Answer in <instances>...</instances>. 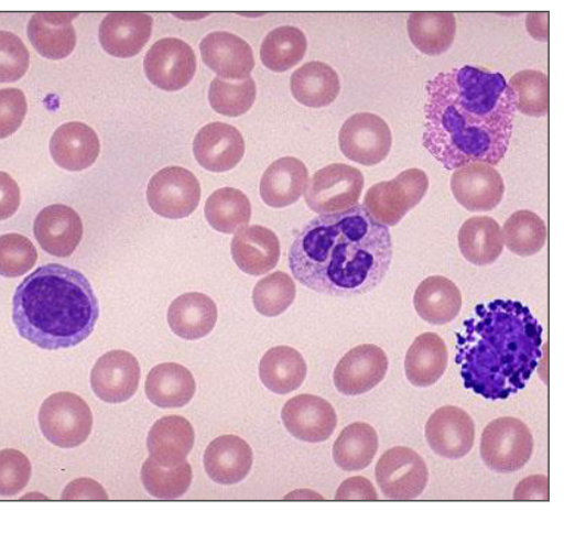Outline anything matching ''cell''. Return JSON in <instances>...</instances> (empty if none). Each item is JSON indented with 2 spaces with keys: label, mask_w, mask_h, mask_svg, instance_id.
<instances>
[{
  "label": "cell",
  "mask_w": 564,
  "mask_h": 544,
  "mask_svg": "<svg viewBox=\"0 0 564 544\" xmlns=\"http://www.w3.org/2000/svg\"><path fill=\"white\" fill-rule=\"evenodd\" d=\"M424 148L447 170L498 165L508 153L516 97L508 80L482 67L441 72L426 85Z\"/></svg>",
  "instance_id": "1"
},
{
  "label": "cell",
  "mask_w": 564,
  "mask_h": 544,
  "mask_svg": "<svg viewBox=\"0 0 564 544\" xmlns=\"http://www.w3.org/2000/svg\"><path fill=\"white\" fill-rule=\"evenodd\" d=\"M392 261L388 227L364 205L319 215L303 227L289 251V268L302 285L338 297L373 291Z\"/></svg>",
  "instance_id": "2"
},
{
  "label": "cell",
  "mask_w": 564,
  "mask_h": 544,
  "mask_svg": "<svg viewBox=\"0 0 564 544\" xmlns=\"http://www.w3.org/2000/svg\"><path fill=\"white\" fill-rule=\"evenodd\" d=\"M543 327L514 300L476 306L456 334V363L467 390L505 400L525 389L542 358Z\"/></svg>",
  "instance_id": "3"
},
{
  "label": "cell",
  "mask_w": 564,
  "mask_h": 544,
  "mask_svg": "<svg viewBox=\"0 0 564 544\" xmlns=\"http://www.w3.org/2000/svg\"><path fill=\"white\" fill-rule=\"evenodd\" d=\"M99 303L82 272L61 264L43 265L14 292L12 320L19 335L43 350L78 346L94 333Z\"/></svg>",
  "instance_id": "4"
},
{
  "label": "cell",
  "mask_w": 564,
  "mask_h": 544,
  "mask_svg": "<svg viewBox=\"0 0 564 544\" xmlns=\"http://www.w3.org/2000/svg\"><path fill=\"white\" fill-rule=\"evenodd\" d=\"M43 436L54 446L72 449L91 435L94 415L86 401L69 392L55 393L43 401L39 413Z\"/></svg>",
  "instance_id": "5"
},
{
  "label": "cell",
  "mask_w": 564,
  "mask_h": 544,
  "mask_svg": "<svg viewBox=\"0 0 564 544\" xmlns=\"http://www.w3.org/2000/svg\"><path fill=\"white\" fill-rule=\"evenodd\" d=\"M429 186L430 181L423 170H404L394 179L371 186L364 206L376 221L397 226L410 210L422 203Z\"/></svg>",
  "instance_id": "6"
},
{
  "label": "cell",
  "mask_w": 564,
  "mask_h": 544,
  "mask_svg": "<svg viewBox=\"0 0 564 544\" xmlns=\"http://www.w3.org/2000/svg\"><path fill=\"white\" fill-rule=\"evenodd\" d=\"M533 454V437L529 426L517 418L503 417L490 422L481 437L485 465L500 475L523 469Z\"/></svg>",
  "instance_id": "7"
},
{
  "label": "cell",
  "mask_w": 564,
  "mask_h": 544,
  "mask_svg": "<svg viewBox=\"0 0 564 544\" xmlns=\"http://www.w3.org/2000/svg\"><path fill=\"white\" fill-rule=\"evenodd\" d=\"M365 188L361 172L346 164H332L316 171L306 191V204L319 214L338 213L358 205Z\"/></svg>",
  "instance_id": "8"
},
{
  "label": "cell",
  "mask_w": 564,
  "mask_h": 544,
  "mask_svg": "<svg viewBox=\"0 0 564 544\" xmlns=\"http://www.w3.org/2000/svg\"><path fill=\"white\" fill-rule=\"evenodd\" d=\"M375 472L383 496L392 500L421 497L430 479L424 458L408 447L387 450L376 465Z\"/></svg>",
  "instance_id": "9"
},
{
  "label": "cell",
  "mask_w": 564,
  "mask_h": 544,
  "mask_svg": "<svg viewBox=\"0 0 564 544\" xmlns=\"http://www.w3.org/2000/svg\"><path fill=\"white\" fill-rule=\"evenodd\" d=\"M148 200L159 217L185 219L199 205L200 185L192 171L180 166L165 167L150 181Z\"/></svg>",
  "instance_id": "10"
},
{
  "label": "cell",
  "mask_w": 564,
  "mask_h": 544,
  "mask_svg": "<svg viewBox=\"0 0 564 544\" xmlns=\"http://www.w3.org/2000/svg\"><path fill=\"white\" fill-rule=\"evenodd\" d=\"M392 145V131L379 115L355 113L340 129L339 146L343 154L360 165L373 166L382 163Z\"/></svg>",
  "instance_id": "11"
},
{
  "label": "cell",
  "mask_w": 564,
  "mask_h": 544,
  "mask_svg": "<svg viewBox=\"0 0 564 544\" xmlns=\"http://www.w3.org/2000/svg\"><path fill=\"white\" fill-rule=\"evenodd\" d=\"M148 79L164 91L184 89L195 77L196 55L183 40L166 37L151 47L143 61Z\"/></svg>",
  "instance_id": "12"
},
{
  "label": "cell",
  "mask_w": 564,
  "mask_h": 544,
  "mask_svg": "<svg viewBox=\"0 0 564 544\" xmlns=\"http://www.w3.org/2000/svg\"><path fill=\"white\" fill-rule=\"evenodd\" d=\"M389 367L387 353L373 344H364L347 352L335 369L334 381L346 396L366 394L386 378Z\"/></svg>",
  "instance_id": "13"
},
{
  "label": "cell",
  "mask_w": 564,
  "mask_h": 544,
  "mask_svg": "<svg viewBox=\"0 0 564 544\" xmlns=\"http://www.w3.org/2000/svg\"><path fill=\"white\" fill-rule=\"evenodd\" d=\"M141 369L137 357L124 350L109 351L91 371L94 393L108 404L126 403L138 392Z\"/></svg>",
  "instance_id": "14"
},
{
  "label": "cell",
  "mask_w": 564,
  "mask_h": 544,
  "mask_svg": "<svg viewBox=\"0 0 564 544\" xmlns=\"http://www.w3.org/2000/svg\"><path fill=\"white\" fill-rule=\"evenodd\" d=\"M282 421L289 434L306 443L327 440L338 424L334 406L327 400L312 394H301L286 401Z\"/></svg>",
  "instance_id": "15"
},
{
  "label": "cell",
  "mask_w": 564,
  "mask_h": 544,
  "mask_svg": "<svg viewBox=\"0 0 564 544\" xmlns=\"http://www.w3.org/2000/svg\"><path fill=\"white\" fill-rule=\"evenodd\" d=\"M429 447L438 456L459 460L475 443V423L469 413L457 406H444L433 412L425 426Z\"/></svg>",
  "instance_id": "16"
},
{
  "label": "cell",
  "mask_w": 564,
  "mask_h": 544,
  "mask_svg": "<svg viewBox=\"0 0 564 544\" xmlns=\"http://www.w3.org/2000/svg\"><path fill=\"white\" fill-rule=\"evenodd\" d=\"M452 191L463 208L473 213L489 211L500 205L505 183L494 166L471 163L454 172Z\"/></svg>",
  "instance_id": "17"
},
{
  "label": "cell",
  "mask_w": 564,
  "mask_h": 544,
  "mask_svg": "<svg viewBox=\"0 0 564 544\" xmlns=\"http://www.w3.org/2000/svg\"><path fill=\"white\" fill-rule=\"evenodd\" d=\"M202 61L225 80L250 78L254 68V55L248 42L241 37L216 32L199 43Z\"/></svg>",
  "instance_id": "18"
},
{
  "label": "cell",
  "mask_w": 564,
  "mask_h": 544,
  "mask_svg": "<svg viewBox=\"0 0 564 544\" xmlns=\"http://www.w3.org/2000/svg\"><path fill=\"white\" fill-rule=\"evenodd\" d=\"M34 235L43 250L65 258L77 250L83 239V221L74 208L53 205L39 213Z\"/></svg>",
  "instance_id": "19"
},
{
  "label": "cell",
  "mask_w": 564,
  "mask_h": 544,
  "mask_svg": "<svg viewBox=\"0 0 564 544\" xmlns=\"http://www.w3.org/2000/svg\"><path fill=\"white\" fill-rule=\"evenodd\" d=\"M194 154L202 167L210 172H226L241 162L245 140L234 126L223 122L209 123L196 135Z\"/></svg>",
  "instance_id": "20"
},
{
  "label": "cell",
  "mask_w": 564,
  "mask_h": 544,
  "mask_svg": "<svg viewBox=\"0 0 564 544\" xmlns=\"http://www.w3.org/2000/svg\"><path fill=\"white\" fill-rule=\"evenodd\" d=\"M152 29L153 19L150 14L113 12L99 25V42L108 54L127 59L147 46Z\"/></svg>",
  "instance_id": "21"
},
{
  "label": "cell",
  "mask_w": 564,
  "mask_h": 544,
  "mask_svg": "<svg viewBox=\"0 0 564 544\" xmlns=\"http://www.w3.org/2000/svg\"><path fill=\"white\" fill-rule=\"evenodd\" d=\"M230 251L238 268L252 276L268 274L276 268L281 257L278 236L263 226L239 229L231 240Z\"/></svg>",
  "instance_id": "22"
},
{
  "label": "cell",
  "mask_w": 564,
  "mask_h": 544,
  "mask_svg": "<svg viewBox=\"0 0 564 544\" xmlns=\"http://www.w3.org/2000/svg\"><path fill=\"white\" fill-rule=\"evenodd\" d=\"M208 477L224 486L237 485L250 475L253 451L250 444L236 435L214 439L204 456Z\"/></svg>",
  "instance_id": "23"
},
{
  "label": "cell",
  "mask_w": 564,
  "mask_h": 544,
  "mask_svg": "<svg viewBox=\"0 0 564 544\" xmlns=\"http://www.w3.org/2000/svg\"><path fill=\"white\" fill-rule=\"evenodd\" d=\"M50 149L57 166L76 172L95 164L100 152V142L88 124L69 122L56 129Z\"/></svg>",
  "instance_id": "24"
},
{
  "label": "cell",
  "mask_w": 564,
  "mask_h": 544,
  "mask_svg": "<svg viewBox=\"0 0 564 544\" xmlns=\"http://www.w3.org/2000/svg\"><path fill=\"white\" fill-rule=\"evenodd\" d=\"M78 13H36L28 24V37L46 59H65L76 48L77 35L72 21Z\"/></svg>",
  "instance_id": "25"
},
{
  "label": "cell",
  "mask_w": 564,
  "mask_h": 544,
  "mask_svg": "<svg viewBox=\"0 0 564 544\" xmlns=\"http://www.w3.org/2000/svg\"><path fill=\"white\" fill-rule=\"evenodd\" d=\"M310 183L308 168L294 156H284L272 163L260 181V196L272 208H284L297 203Z\"/></svg>",
  "instance_id": "26"
},
{
  "label": "cell",
  "mask_w": 564,
  "mask_h": 544,
  "mask_svg": "<svg viewBox=\"0 0 564 544\" xmlns=\"http://www.w3.org/2000/svg\"><path fill=\"white\" fill-rule=\"evenodd\" d=\"M195 429L181 415H167L154 423L148 437V449L153 460L172 468L186 460L194 448Z\"/></svg>",
  "instance_id": "27"
},
{
  "label": "cell",
  "mask_w": 564,
  "mask_h": 544,
  "mask_svg": "<svg viewBox=\"0 0 564 544\" xmlns=\"http://www.w3.org/2000/svg\"><path fill=\"white\" fill-rule=\"evenodd\" d=\"M218 322V307L213 298L202 293L178 296L167 311L172 333L185 340L207 337Z\"/></svg>",
  "instance_id": "28"
},
{
  "label": "cell",
  "mask_w": 564,
  "mask_h": 544,
  "mask_svg": "<svg viewBox=\"0 0 564 544\" xmlns=\"http://www.w3.org/2000/svg\"><path fill=\"white\" fill-rule=\"evenodd\" d=\"M144 392L152 404L161 409H180L191 403L196 393L192 371L178 363L154 367L144 383Z\"/></svg>",
  "instance_id": "29"
},
{
  "label": "cell",
  "mask_w": 564,
  "mask_h": 544,
  "mask_svg": "<svg viewBox=\"0 0 564 544\" xmlns=\"http://www.w3.org/2000/svg\"><path fill=\"white\" fill-rule=\"evenodd\" d=\"M415 311L431 325L449 324L462 308L458 286L444 276H431L417 285L414 294Z\"/></svg>",
  "instance_id": "30"
},
{
  "label": "cell",
  "mask_w": 564,
  "mask_h": 544,
  "mask_svg": "<svg viewBox=\"0 0 564 544\" xmlns=\"http://www.w3.org/2000/svg\"><path fill=\"white\" fill-rule=\"evenodd\" d=\"M449 362V353L440 335L426 333L419 336L404 360L408 380L415 387L426 389L437 383Z\"/></svg>",
  "instance_id": "31"
},
{
  "label": "cell",
  "mask_w": 564,
  "mask_h": 544,
  "mask_svg": "<svg viewBox=\"0 0 564 544\" xmlns=\"http://www.w3.org/2000/svg\"><path fill=\"white\" fill-rule=\"evenodd\" d=\"M294 98L308 108H324L335 102L340 93L337 72L322 62H312L296 69L291 79Z\"/></svg>",
  "instance_id": "32"
},
{
  "label": "cell",
  "mask_w": 564,
  "mask_h": 544,
  "mask_svg": "<svg viewBox=\"0 0 564 544\" xmlns=\"http://www.w3.org/2000/svg\"><path fill=\"white\" fill-rule=\"evenodd\" d=\"M259 378L269 391L289 394L300 389L307 378L305 358L291 347L270 349L259 363Z\"/></svg>",
  "instance_id": "33"
},
{
  "label": "cell",
  "mask_w": 564,
  "mask_h": 544,
  "mask_svg": "<svg viewBox=\"0 0 564 544\" xmlns=\"http://www.w3.org/2000/svg\"><path fill=\"white\" fill-rule=\"evenodd\" d=\"M458 247L469 263L476 266L494 264L503 250L501 228L489 217L470 218L459 229Z\"/></svg>",
  "instance_id": "34"
},
{
  "label": "cell",
  "mask_w": 564,
  "mask_h": 544,
  "mask_svg": "<svg viewBox=\"0 0 564 544\" xmlns=\"http://www.w3.org/2000/svg\"><path fill=\"white\" fill-rule=\"evenodd\" d=\"M456 18L452 12H413L408 21L414 47L431 56L444 54L456 36Z\"/></svg>",
  "instance_id": "35"
},
{
  "label": "cell",
  "mask_w": 564,
  "mask_h": 544,
  "mask_svg": "<svg viewBox=\"0 0 564 544\" xmlns=\"http://www.w3.org/2000/svg\"><path fill=\"white\" fill-rule=\"evenodd\" d=\"M379 446V435L376 429L367 423L357 422L343 429L332 454L340 469L358 471L372 464Z\"/></svg>",
  "instance_id": "36"
},
{
  "label": "cell",
  "mask_w": 564,
  "mask_h": 544,
  "mask_svg": "<svg viewBox=\"0 0 564 544\" xmlns=\"http://www.w3.org/2000/svg\"><path fill=\"white\" fill-rule=\"evenodd\" d=\"M206 218L216 231L231 235L248 226L252 207L248 196L235 188L213 193L205 207Z\"/></svg>",
  "instance_id": "37"
},
{
  "label": "cell",
  "mask_w": 564,
  "mask_h": 544,
  "mask_svg": "<svg viewBox=\"0 0 564 544\" xmlns=\"http://www.w3.org/2000/svg\"><path fill=\"white\" fill-rule=\"evenodd\" d=\"M306 35L299 28L285 25L270 32L260 47V59L273 72L293 68L307 52Z\"/></svg>",
  "instance_id": "38"
},
{
  "label": "cell",
  "mask_w": 564,
  "mask_h": 544,
  "mask_svg": "<svg viewBox=\"0 0 564 544\" xmlns=\"http://www.w3.org/2000/svg\"><path fill=\"white\" fill-rule=\"evenodd\" d=\"M505 246L517 255L530 257L545 246L546 226L536 213L518 210L502 228Z\"/></svg>",
  "instance_id": "39"
},
{
  "label": "cell",
  "mask_w": 564,
  "mask_h": 544,
  "mask_svg": "<svg viewBox=\"0 0 564 544\" xmlns=\"http://www.w3.org/2000/svg\"><path fill=\"white\" fill-rule=\"evenodd\" d=\"M144 489L158 499H178L191 489L193 468L186 461L172 468L158 465L149 457L141 468Z\"/></svg>",
  "instance_id": "40"
},
{
  "label": "cell",
  "mask_w": 564,
  "mask_h": 544,
  "mask_svg": "<svg viewBox=\"0 0 564 544\" xmlns=\"http://www.w3.org/2000/svg\"><path fill=\"white\" fill-rule=\"evenodd\" d=\"M256 96L257 86L251 77L239 81L216 77L208 95L212 108L228 118H238L248 112L254 105Z\"/></svg>",
  "instance_id": "41"
},
{
  "label": "cell",
  "mask_w": 564,
  "mask_h": 544,
  "mask_svg": "<svg viewBox=\"0 0 564 544\" xmlns=\"http://www.w3.org/2000/svg\"><path fill=\"white\" fill-rule=\"evenodd\" d=\"M296 297V284L285 272L276 271L260 280L252 294L258 313L268 318L279 317L291 307Z\"/></svg>",
  "instance_id": "42"
},
{
  "label": "cell",
  "mask_w": 564,
  "mask_h": 544,
  "mask_svg": "<svg viewBox=\"0 0 564 544\" xmlns=\"http://www.w3.org/2000/svg\"><path fill=\"white\" fill-rule=\"evenodd\" d=\"M516 109L531 118H543L549 110V79L541 70L525 69L509 81Z\"/></svg>",
  "instance_id": "43"
},
{
  "label": "cell",
  "mask_w": 564,
  "mask_h": 544,
  "mask_svg": "<svg viewBox=\"0 0 564 544\" xmlns=\"http://www.w3.org/2000/svg\"><path fill=\"white\" fill-rule=\"evenodd\" d=\"M37 261V250L26 237L12 233L0 237V276L20 278Z\"/></svg>",
  "instance_id": "44"
},
{
  "label": "cell",
  "mask_w": 564,
  "mask_h": 544,
  "mask_svg": "<svg viewBox=\"0 0 564 544\" xmlns=\"http://www.w3.org/2000/svg\"><path fill=\"white\" fill-rule=\"evenodd\" d=\"M32 465L20 450L4 449L0 451V496H17L31 481Z\"/></svg>",
  "instance_id": "45"
},
{
  "label": "cell",
  "mask_w": 564,
  "mask_h": 544,
  "mask_svg": "<svg viewBox=\"0 0 564 544\" xmlns=\"http://www.w3.org/2000/svg\"><path fill=\"white\" fill-rule=\"evenodd\" d=\"M31 55L23 41L9 32H0V83H13L24 77Z\"/></svg>",
  "instance_id": "46"
},
{
  "label": "cell",
  "mask_w": 564,
  "mask_h": 544,
  "mask_svg": "<svg viewBox=\"0 0 564 544\" xmlns=\"http://www.w3.org/2000/svg\"><path fill=\"white\" fill-rule=\"evenodd\" d=\"M26 110V98L21 90H0V139H7L19 131Z\"/></svg>",
  "instance_id": "47"
},
{
  "label": "cell",
  "mask_w": 564,
  "mask_h": 544,
  "mask_svg": "<svg viewBox=\"0 0 564 544\" xmlns=\"http://www.w3.org/2000/svg\"><path fill=\"white\" fill-rule=\"evenodd\" d=\"M21 206V191L17 181L0 171V221L8 220Z\"/></svg>",
  "instance_id": "48"
},
{
  "label": "cell",
  "mask_w": 564,
  "mask_h": 544,
  "mask_svg": "<svg viewBox=\"0 0 564 544\" xmlns=\"http://www.w3.org/2000/svg\"><path fill=\"white\" fill-rule=\"evenodd\" d=\"M62 498L64 500H107L109 497L97 481L80 478L66 486Z\"/></svg>",
  "instance_id": "49"
},
{
  "label": "cell",
  "mask_w": 564,
  "mask_h": 544,
  "mask_svg": "<svg viewBox=\"0 0 564 544\" xmlns=\"http://www.w3.org/2000/svg\"><path fill=\"white\" fill-rule=\"evenodd\" d=\"M379 494L376 492L370 480L364 477H354L345 480L336 494V500H378Z\"/></svg>",
  "instance_id": "50"
},
{
  "label": "cell",
  "mask_w": 564,
  "mask_h": 544,
  "mask_svg": "<svg viewBox=\"0 0 564 544\" xmlns=\"http://www.w3.org/2000/svg\"><path fill=\"white\" fill-rule=\"evenodd\" d=\"M514 500H549V480L544 476H532L517 486Z\"/></svg>",
  "instance_id": "51"
}]
</instances>
